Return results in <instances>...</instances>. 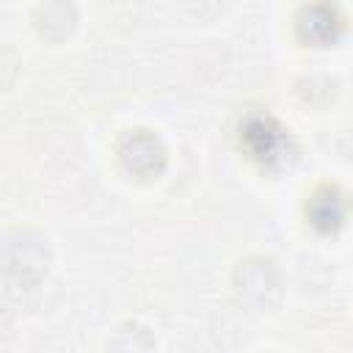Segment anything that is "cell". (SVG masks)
Masks as SVG:
<instances>
[{
  "label": "cell",
  "instance_id": "obj_1",
  "mask_svg": "<svg viewBox=\"0 0 353 353\" xmlns=\"http://www.w3.org/2000/svg\"><path fill=\"white\" fill-rule=\"evenodd\" d=\"M240 146L262 165H281L290 157V135L270 116H248L240 127Z\"/></svg>",
  "mask_w": 353,
  "mask_h": 353
},
{
  "label": "cell",
  "instance_id": "obj_2",
  "mask_svg": "<svg viewBox=\"0 0 353 353\" xmlns=\"http://www.w3.org/2000/svg\"><path fill=\"white\" fill-rule=\"evenodd\" d=\"M306 215H309V223L317 232H334V229L342 226V221L347 215V201L336 188H320L309 199Z\"/></svg>",
  "mask_w": 353,
  "mask_h": 353
},
{
  "label": "cell",
  "instance_id": "obj_3",
  "mask_svg": "<svg viewBox=\"0 0 353 353\" xmlns=\"http://www.w3.org/2000/svg\"><path fill=\"white\" fill-rule=\"evenodd\" d=\"M121 157H124L127 168H132L138 174H149V171H157L163 165L165 152H163V146H160V141L154 135L141 130V132H135V135H130L124 141Z\"/></svg>",
  "mask_w": 353,
  "mask_h": 353
},
{
  "label": "cell",
  "instance_id": "obj_4",
  "mask_svg": "<svg viewBox=\"0 0 353 353\" xmlns=\"http://www.w3.org/2000/svg\"><path fill=\"white\" fill-rule=\"evenodd\" d=\"M342 28V17L336 14V8H328V6H312V8H303L301 17H298V30L306 41H314V44H328L336 39Z\"/></svg>",
  "mask_w": 353,
  "mask_h": 353
}]
</instances>
